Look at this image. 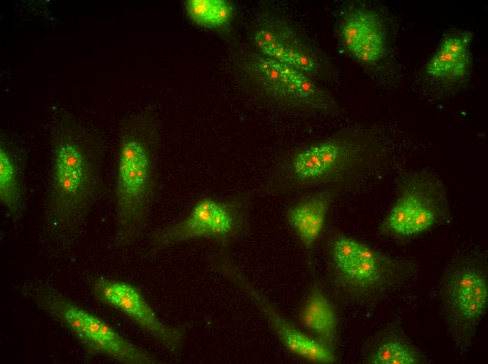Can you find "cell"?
I'll return each mask as SVG.
<instances>
[{
	"instance_id": "obj_4",
	"label": "cell",
	"mask_w": 488,
	"mask_h": 364,
	"mask_svg": "<svg viewBox=\"0 0 488 364\" xmlns=\"http://www.w3.org/2000/svg\"><path fill=\"white\" fill-rule=\"evenodd\" d=\"M328 277L344 301L372 305L403 283L412 263L386 255L344 233L327 237Z\"/></svg>"
},
{
	"instance_id": "obj_16",
	"label": "cell",
	"mask_w": 488,
	"mask_h": 364,
	"mask_svg": "<svg viewBox=\"0 0 488 364\" xmlns=\"http://www.w3.org/2000/svg\"><path fill=\"white\" fill-rule=\"evenodd\" d=\"M298 320L309 335L335 352L339 332L337 315L317 280L311 284L299 309Z\"/></svg>"
},
{
	"instance_id": "obj_13",
	"label": "cell",
	"mask_w": 488,
	"mask_h": 364,
	"mask_svg": "<svg viewBox=\"0 0 488 364\" xmlns=\"http://www.w3.org/2000/svg\"><path fill=\"white\" fill-rule=\"evenodd\" d=\"M339 36L351 56L368 67L380 64L388 53L384 22L371 8L357 6L348 9L341 21Z\"/></svg>"
},
{
	"instance_id": "obj_8",
	"label": "cell",
	"mask_w": 488,
	"mask_h": 364,
	"mask_svg": "<svg viewBox=\"0 0 488 364\" xmlns=\"http://www.w3.org/2000/svg\"><path fill=\"white\" fill-rule=\"evenodd\" d=\"M248 79L266 99L285 111L332 115L338 106L332 95L302 72L257 51L242 62Z\"/></svg>"
},
{
	"instance_id": "obj_12",
	"label": "cell",
	"mask_w": 488,
	"mask_h": 364,
	"mask_svg": "<svg viewBox=\"0 0 488 364\" xmlns=\"http://www.w3.org/2000/svg\"><path fill=\"white\" fill-rule=\"evenodd\" d=\"M94 296L126 316L172 355L179 354L187 334L184 325L162 321L137 287L126 281L97 277L90 282Z\"/></svg>"
},
{
	"instance_id": "obj_17",
	"label": "cell",
	"mask_w": 488,
	"mask_h": 364,
	"mask_svg": "<svg viewBox=\"0 0 488 364\" xmlns=\"http://www.w3.org/2000/svg\"><path fill=\"white\" fill-rule=\"evenodd\" d=\"M362 361L367 364H423L427 363V358L399 325L391 323L367 341Z\"/></svg>"
},
{
	"instance_id": "obj_19",
	"label": "cell",
	"mask_w": 488,
	"mask_h": 364,
	"mask_svg": "<svg viewBox=\"0 0 488 364\" xmlns=\"http://www.w3.org/2000/svg\"><path fill=\"white\" fill-rule=\"evenodd\" d=\"M185 10L196 24L212 29L224 27L233 15L232 4L226 0H188Z\"/></svg>"
},
{
	"instance_id": "obj_14",
	"label": "cell",
	"mask_w": 488,
	"mask_h": 364,
	"mask_svg": "<svg viewBox=\"0 0 488 364\" xmlns=\"http://www.w3.org/2000/svg\"><path fill=\"white\" fill-rule=\"evenodd\" d=\"M472 37V32L468 31L447 33L426 64L427 76L445 85H454L466 80L471 69Z\"/></svg>"
},
{
	"instance_id": "obj_2",
	"label": "cell",
	"mask_w": 488,
	"mask_h": 364,
	"mask_svg": "<svg viewBox=\"0 0 488 364\" xmlns=\"http://www.w3.org/2000/svg\"><path fill=\"white\" fill-rule=\"evenodd\" d=\"M75 130H56L44 204L45 226L68 239L82 226L102 187L100 164Z\"/></svg>"
},
{
	"instance_id": "obj_11",
	"label": "cell",
	"mask_w": 488,
	"mask_h": 364,
	"mask_svg": "<svg viewBox=\"0 0 488 364\" xmlns=\"http://www.w3.org/2000/svg\"><path fill=\"white\" fill-rule=\"evenodd\" d=\"M208 265L250 298L288 351L309 362L333 363L337 361L334 351L323 346L279 314L263 293L246 278L226 249L219 248L212 253Z\"/></svg>"
},
{
	"instance_id": "obj_18",
	"label": "cell",
	"mask_w": 488,
	"mask_h": 364,
	"mask_svg": "<svg viewBox=\"0 0 488 364\" xmlns=\"http://www.w3.org/2000/svg\"><path fill=\"white\" fill-rule=\"evenodd\" d=\"M19 159L3 144L0 148V201L12 220L25 210L24 170Z\"/></svg>"
},
{
	"instance_id": "obj_7",
	"label": "cell",
	"mask_w": 488,
	"mask_h": 364,
	"mask_svg": "<svg viewBox=\"0 0 488 364\" xmlns=\"http://www.w3.org/2000/svg\"><path fill=\"white\" fill-rule=\"evenodd\" d=\"M487 262L481 253L454 258L444 271L439 300L446 328L456 348L466 351L475 338L488 304Z\"/></svg>"
},
{
	"instance_id": "obj_10",
	"label": "cell",
	"mask_w": 488,
	"mask_h": 364,
	"mask_svg": "<svg viewBox=\"0 0 488 364\" xmlns=\"http://www.w3.org/2000/svg\"><path fill=\"white\" fill-rule=\"evenodd\" d=\"M255 51L291 66L313 80L332 76L327 57L290 22L271 15L262 20L252 34Z\"/></svg>"
},
{
	"instance_id": "obj_5",
	"label": "cell",
	"mask_w": 488,
	"mask_h": 364,
	"mask_svg": "<svg viewBox=\"0 0 488 364\" xmlns=\"http://www.w3.org/2000/svg\"><path fill=\"white\" fill-rule=\"evenodd\" d=\"M252 199L250 190L222 199L210 195L199 197L185 216L152 233L150 252L156 254L171 246L202 239L227 249L250 234Z\"/></svg>"
},
{
	"instance_id": "obj_1",
	"label": "cell",
	"mask_w": 488,
	"mask_h": 364,
	"mask_svg": "<svg viewBox=\"0 0 488 364\" xmlns=\"http://www.w3.org/2000/svg\"><path fill=\"white\" fill-rule=\"evenodd\" d=\"M380 148L374 134L354 128L290 149L275 161L261 186L269 197L312 188L337 192L365 180L376 169Z\"/></svg>"
},
{
	"instance_id": "obj_9",
	"label": "cell",
	"mask_w": 488,
	"mask_h": 364,
	"mask_svg": "<svg viewBox=\"0 0 488 364\" xmlns=\"http://www.w3.org/2000/svg\"><path fill=\"white\" fill-rule=\"evenodd\" d=\"M449 215L443 184L428 171L407 174L400 181L395 201L382 220L380 232L395 237L423 234Z\"/></svg>"
},
{
	"instance_id": "obj_15",
	"label": "cell",
	"mask_w": 488,
	"mask_h": 364,
	"mask_svg": "<svg viewBox=\"0 0 488 364\" xmlns=\"http://www.w3.org/2000/svg\"><path fill=\"white\" fill-rule=\"evenodd\" d=\"M337 193L332 188L316 189L301 197L287 208L286 220L307 252L312 250L323 232Z\"/></svg>"
},
{
	"instance_id": "obj_3",
	"label": "cell",
	"mask_w": 488,
	"mask_h": 364,
	"mask_svg": "<svg viewBox=\"0 0 488 364\" xmlns=\"http://www.w3.org/2000/svg\"><path fill=\"white\" fill-rule=\"evenodd\" d=\"M156 131L147 119L125 128L114 185L115 244L128 247L145 232L158 193Z\"/></svg>"
},
{
	"instance_id": "obj_6",
	"label": "cell",
	"mask_w": 488,
	"mask_h": 364,
	"mask_svg": "<svg viewBox=\"0 0 488 364\" xmlns=\"http://www.w3.org/2000/svg\"><path fill=\"white\" fill-rule=\"evenodd\" d=\"M24 290L38 308L68 330L89 353L126 364L161 363L48 284L31 282Z\"/></svg>"
}]
</instances>
